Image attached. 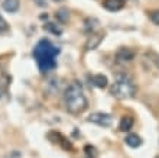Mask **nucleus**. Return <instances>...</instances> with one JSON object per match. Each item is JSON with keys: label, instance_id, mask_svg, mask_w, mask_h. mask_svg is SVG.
<instances>
[{"label": "nucleus", "instance_id": "nucleus-1", "mask_svg": "<svg viewBox=\"0 0 159 158\" xmlns=\"http://www.w3.org/2000/svg\"><path fill=\"white\" fill-rule=\"evenodd\" d=\"M59 50L55 48L48 39H42L38 42V45L34 50V57L36 60L39 70L45 74L49 73L57 67V55H58Z\"/></svg>", "mask_w": 159, "mask_h": 158}, {"label": "nucleus", "instance_id": "nucleus-2", "mask_svg": "<svg viewBox=\"0 0 159 158\" xmlns=\"http://www.w3.org/2000/svg\"><path fill=\"white\" fill-rule=\"evenodd\" d=\"M64 106L70 113H83L88 106V100L84 94V89L78 81H72L64 92Z\"/></svg>", "mask_w": 159, "mask_h": 158}, {"label": "nucleus", "instance_id": "nucleus-3", "mask_svg": "<svg viewBox=\"0 0 159 158\" xmlns=\"http://www.w3.org/2000/svg\"><path fill=\"white\" fill-rule=\"evenodd\" d=\"M110 93L119 100L132 99L136 94V84L133 79L127 74H117L113 86L110 89Z\"/></svg>", "mask_w": 159, "mask_h": 158}, {"label": "nucleus", "instance_id": "nucleus-4", "mask_svg": "<svg viewBox=\"0 0 159 158\" xmlns=\"http://www.w3.org/2000/svg\"><path fill=\"white\" fill-rule=\"evenodd\" d=\"M88 122L91 123H96L98 126H103V128H107V126L111 125L113 122V117L110 116L109 113H104V112H94L88 116Z\"/></svg>", "mask_w": 159, "mask_h": 158}, {"label": "nucleus", "instance_id": "nucleus-5", "mask_svg": "<svg viewBox=\"0 0 159 158\" xmlns=\"http://www.w3.org/2000/svg\"><path fill=\"white\" fill-rule=\"evenodd\" d=\"M134 57H136L134 50L127 48V46H121L116 52V61L117 63H130V61L134 60Z\"/></svg>", "mask_w": 159, "mask_h": 158}, {"label": "nucleus", "instance_id": "nucleus-6", "mask_svg": "<svg viewBox=\"0 0 159 158\" xmlns=\"http://www.w3.org/2000/svg\"><path fill=\"white\" fill-rule=\"evenodd\" d=\"M103 38H104V33H103V32L91 33V35L88 36L87 42H85V51H93V50H96L97 46L101 44Z\"/></svg>", "mask_w": 159, "mask_h": 158}, {"label": "nucleus", "instance_id": "nucleus-7", "mask_svg": "<svg viewBox=\"0 0 159 158\" xmlns=\"http://www.w3.org/2000/svg\"><path fill=\"white\" fill-rule=\"evenodd\" d=\"M125 6V0H104L103 2V7L109 12H117Z\"/></svg>", "mask_w": 159, "mask_h": 158}, {"label": "nucleus", "instance_id": "nucleus-8", "mask_svg": "<svg viewBox=\"0 0 159 158\" xmlns=\"http://www.w3.org/2000/svg\"><path fill=\"white\" fill-rule=\"evenodd\" d=\"M2 7L9 13H15L20 7V2L19 0H3L2 2Z\"/></svg>", "mask_w": 159, "mask_h": 158}, {"label": "nucleus", "instance_id": "nucleus-9", "mask_svg": "<svg viewBox=\"0 0 159 158\" xmlns=\"http://www.w3.org/2000/svg\"><path fill=\"white\" fill-rule=\"evenodd\" d=\"M125 141L130 148H139V146L142 145V138L139 136V135H136V133H129Z\"/></svg>", "mask_w": 159, "mask_h": 158}, {"label": "nucleus", "instance_id": "nucleus-10", "mask_svg": "<svg viewBox=\"0 0 159 158\" xmlns=\"http://www.w3.org/2000/svg\"><path fill=\"white\" fill-rule=\"evenodd\" d=\"M91 83L98 89H104V87H107L109 80H107V77L103 75V74H96V75H93L91 77Z\"/></svg>", "mask_w": 159, "mask_h": 158}, {"label": "nucleus", "instance_id": "nucleus-11", "mask_svg": "<svg viewBox=\"0 0 159 158\" xmlns=\"http://www.w3.org/2000/svg\"><path fill=\"white\" fill-rule=\"evenodd\" d=\"M133 123H134L133 117L123 116L121 117V121H120V123H119V129H120L121 132H129L130 129H132V126H133Z\"/></svg>", "mask_w": 159, "mask_h": 158}, {"label": "nucleus", "instance_id": "nucleus-12", "mask_svg": "<svg viewBox=\"0 0 159 158\" xmlns=\"http://www.w3.org/2000/svg\"><path fill=\"white\" fill-rule=\"evenodd\" d=\"M57 21L59 23H67L70 21V12H68L67 9H61L57 12Z\"/></svg>", "mask_w": 159, "mask_h": 158}, {"label": "nucleus", "instance_id": "nucleus-13", "mask_svg": "<svg viewBox=\"0 0 159 158\" xmlns=\"http://www.w3.org/2000/svg\"><path fill=\"white\" fill-rule=\"evenodd\" d=\"M43 29L51 33H54V35H61L62 33V29L57 23H46V25H43Z\"/></svg>", "mask_w": 159, "mask_h": 158}, {"label": "nucleus", "instance_id": "nucleus-14", "mask_svg": "<svg viewBox=\"0 0 159 158\" xmlns=\"http://www.w3.org/2000/svg\"><path fill=\"white\" fill-rule=\"evenodd\" d=\"M149 17H151V21L155 23V25L159 26V9L158 10H152L151 13H149Z\"/></svg>", "mask_w": 159, "mask_h": 158}, {"label": "nucleus", "instance_id": "nucleus-15", "mask_svg": "<svg viewBox=\"0 0 159 158\" xmlns=\"http://www.w3.org/2000/svg\"><path fill=\"white\" fill-rule=\"evenodd\" d=\"M7 29H9L7 22H6V21L3 19V16H0V33H4Z\"/></svg>", "mask_w": 159, "mask_h": 158}, {"label": "nucleus", "instance_id": "nucleus-16", "mask_svg": "<svg viewBox=\"0 0 159 158\" xmlns=\"http://www.w3.org/2000/svg\"><path fill=\"white\" fill-rule=\"evenodd\" d=\"M34 2L36 6H39V7H45L46 6V0H34Z\"/></svg>", "mask_w": 159, "mask_h": 158}, {"label": "nucleus", "instance_id": "nucleus-17", "mask_svg": "<svg viewBox=\"0 0 159 158\" xmlns=\"http://www.w3.org/2000/svg\"><path fill=\"white\" fill-rule=\"evenodd\" d=\"M155 64H156V67H158V68H159V55H158V57H156V58H155Z\"/></svg>", "mask_w": 159, "mask_h": 158}, {"label": "nucleus", "instance_id": "nucleus-18", "mask_svg": "<svg viewBox=\"0 0 159 158\" xmlns=\"http://www.w3.org/2000/svg\"><path fill=\"white\" fill-rule=\"evenodd\" d=\"M3 97V89H2V86H0V99Z\"/></svg>", "mask_w": 159, "mask_h": 158}, {"label": "nucleus", "instance_id": "nucleus-19", "mask_svg": "<svg viewBox=\"0 0 159 158\" xmlns=\"http://www.w3.org/2000/svg\"><path fill=\"white\" fill-rule=\"evenodd\" d=\"M52 2H62V0H52Z\"/></svg>", "mask_w": 159, "mask_h": 158}]
</instances>
